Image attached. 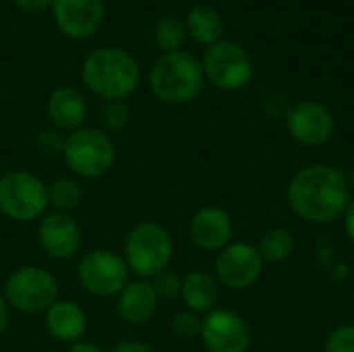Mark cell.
<instances>
[{"label":"cell","instance_id":"1","mask_svg":"<svg viewBox=\"0 0 354 352\" xmlns=\"http://www.w3.org/2000/svg\"><path fill=\"white\" fill-rule=\"evenodd\" d=\"M346 174L330 164H309L297 170L288 183L286 199L290 210L315 226L340 220L353 201Z\"/></svg>","mask_w":354,"mask_h":352},{"label":"cell","instance_id":"2","mask_svg":"<svg viewBox=\"0 0 354 352\" xmlns=\"http://www.w3.org/2000/svg\"><path fill=\"white\" fill-rule=\"evenodd\" d=\"M81 75L87 89L93 95L102 98L104 102L108 100L124 102L129 95L135 93L141 81L139 62L133 58V54L120 48L93 50L85 58Z\"/></svg>","mask_w":354,"mask_h":352},{"label":"cell","instance_id":"3","mask_svg":"<svg viewBox=\"0 0 354 352\" xmlns=\"http://www.w3.org/2000/svg\"><path fill=\"white\" fill-rule=\"evenodd\" d=\"M205 75L201 60L185 50L162 54L149 73L151 93L168 106L191 104L203 89Z\"/></svg>","mask_w":354,"mask_h":352},{"label":"cell","instance_id":"4","mask_svg":"<svg viewBox=\"0 0 354 352\" xmlns=\"http://www.w3.org/2000/svg\"><path fill=\"white\" fill-rule=\"evenodd\" d=\"M172 255V234L160 222H139L124 237L122 259L129 266L131 274L141 280H151L160 272L168 270Z\"/></svg>","mask_w":354,"mask_h":352},{"label":"cell","instance_id":"5","mask_svg":"<svg viewBox=\"0 0 354 352\" xmlns=\"http://www.w3.org/2000/svg\"><path fill=\"white\" fill-rule=\"evenodd\" d=\"M62 158L75 176L93 180L110 172L116 162V147L102 129L81 127L66 135Z\"/></svg>","mask_w":354,"mask_h":352},{"label":"cell","instance_id":"6","mask_svg":"<svg viewBox=\"0 0 354 352\" xmlns=\"http://www.w3.org/2000/svg\"><path fill=\"white\" fill-rule=\"evenodd\" d=\"M0 212L19 224L39 220L48 212V185L27 170L0 176Z\"/></svg>","mask_w":354,"mask_h":352},{"label":"cell","instance_id":"7","mask_svg":"<svg viewBox=\"0 0 354 352\" xmlns=\"http://www.w3.org/2000/svg\"><path fill=\"white\" fill-rule=\"evenodd\" d=\"M2 297L19 313L44 315L58 301V282L39 266H21L6 278Z\"/></svg>","mask_w":354,"mask_h":352},{"label":"cell","instance_id":"8","mask_svg":"<svg viewBox=\"0 0 354 352\" xmlns=\"http://www.w3.org/2000/svg\"><path fill=\"white\" fill-rule=\"evenodd\" d=\"M201 66L205 79L222 91H239L247 87L255 73L249 52L241 44L228 39H220L218 44L209 46Z\"/></svg>","mask_w":354,"mask_h":352},{"label":"cell","instance_id":"9","mask_svg":"<svg viewBox=\"0 0 354 352\" xmlns=\"http://www.w3.org/2000/svg\"><path fill=\"white\" fill-rule=\"evenodd\" d=\"M79 284L93 297H118L131 282V270L122 255L110 249H93L85 253L77 266Z\"/></svg>","mask_w":354,"mask_h":352},{"label":"cell","instance_id":"10","mask_svg":"<svg viewBox=\"0 0 354 352\" xmlns=\"http://www.w3.org/2000/svg\"><path fill=\"white\" fill-rule=\"evenodd\" d=\"M263 268L266 261L259 249L247 241H236L216 255L214 276L228 290H249L259 282Z\"/></svg>","mask_w":354,"mask_h":352},{"label":"cell","instance_id":"11","mask_svg":"<svg viewBox=\"0 0 354 352\" xmlns=\"http://www.w3.org/2000/svg\"><path fill=\"white\" fill-rule=\"evenodd\" d=\"M199 340L207 352H247L253 338L251 328L241 313L216 307L203 315Z\"/></svg>","mask_w":354,"mask_h":352},{"label":"cell","instance_id":"12","mask_svg":"<svg viewBox=\"0 0 354 352\" xmlns=\"http://www.w3.org/2000/svg\"><path fill=\"white\" fill-rule=\"evenodd\" d=\"M286 129L297 143L305 147H322L332 139L336 122L324 104L303 100L292 104L286 116Z\"/></svg>","mask_w":354,"mask_h":352},{"label":"cell","instance_id":"13","mask_svg":"<svg viewBox=\"0 0 354 352\" xmlns=\"http://www.w3.org/2000/svg\"><path fill=\"white\" fill-rule=\"evenodd\" d=\"M81 226L71 214L46 212L37 220V243L41 251L56 261L75 257L81 249Z\"/></svg>","mask_w":354,"mask_h":352},{"label":"cell","instance_id":"14","mask_svg":"<svg viewBox=\"0 0 354 352\" xmlns=\"http://www.w3.org/2000/svg\"><path fill=\"white\" fill-rule=\"evenodd\" d=\"M56 27L73 39H87L104 23V0H52L50 4Z\"/></svg>","mask_w":354,"mask_h":352},{"label":"cell","instance_id":"15","mask_svg":"<svg viewBox=\"0 0 354 352\" xmlns=\"http://www.w3.org/2000/svg\"><path fill=\"white\" fill-rule=\"evenodd\" d=\"M234 224L230 214L218 205L199 207L189 222V237L201 251L220 253L232 243Z\"/></svg>","mask_w":354,"mask_h":352},{"label":"cell","instance_id":"16","mask_svg":"<svg viewBox=\"0 0 354 352\" xmlns=\"http://www.w3.org/2000/svg\"><path fill=\"white\" fill-rule=\"evenodd\" d=\"M87 311L73 299H58L46 313H44V328L46 332L62 344H73L83 340L87 332Z\"/></svg>","mask_w":354,"mask_h":352},{"label":"cell","instance_id":"17","mask_svg":"<svg viewBox=\"0 0 354 352\" xmlns=\"http://www.w3.org/2000/svg\"><path fill=\"white\" fill-rule=\"evenodd\" d=\"M160 299L149 280H131L116 297V313L129 326L147 324L158 311Z\"/></svg>","mask_w":354,"mask_h":352},{"label":"cell","instance_id":"18","mask_svg":"<svg viewBox=\"0 0 354 352\" xmlns=\"http://www.w3.org/2000/svg\"><path fill=\"white\" fill-rule=\"evenodd\" d=\"M46 114H48L52 127H56L68 135L83 127V122L87 118V100L77 87L60 85L50 93V98L46 102Z\"/></svg>","mask_w":354,"mask_h":352},{"label":"cell","instance_id":"19","mask_svg":"<svg viewBox=\"0 0 354 352\" xmlns=\"http://www.w3.org/2000/svg\"><path fill=\"white\" fill-rule=\"evenodd\" d=\"M220 297V284L214 274L203 270H193L183 278L180 299L185 307L197 315H205L216 309Z\"/></svg>","mask_w":354,"mask_h":352},{"label":"cell","instance_id":"20","mask_svg":"<svg viewBox=\"0 0 354 352\" xmlns=\"http://www.w3.org/2000/svg\"><path fill=\"white\" fill-rule=\"evenodd\" d=\"M187 35H191L201 46H214L222 39L224 33V19L222 15L207 4L193 6L185 19Z\"/></svg>","mask_w":354,"mask_h":352},{"label":"cell","instance_id":"21","mask_svg":"<svg viewBox=\"0 0 354 352\" xmlns=\"http://www.w3.org/2000/svg\"><path fill=\"white\" fill-rule=\"evenodd\" d=\"M295 247H297L295 234L284 226L266 230L257 245L266 263H282V261L290 259L295 253Z\"/></svg>","mask_w":354,"mask_h":352},{"label":"cell","instance_id":"22","mask_svg":"<svg viewBox=\"0 0 354 352\" xmlns=\"http://www.w3.org/2000/svg\"><path fill=\"white\" fill-rule=\"evenodd\" d=\"M83 201V187L77 178L60 176L48 185V210L71 214Z\"/></svg>","mask_w":354,"mask_h":352},{"label":"cell","instance_id":"23","mask_svg":"<svg viewBox=\"0 0 354 352\" xmlns=\"http://www.w3.org/2000/svg\"><path fill=\"white\" fill-rule=\"evenodd\" d=\"M185 37H187V27H185V21H180L178 17L164 15L156 21L153 41L164 54H172V52L183 50Z\"/></svg>","mask_w":354,"mask_h":352},{"label":"cell","instance_id":"24","mask_svg":"<svg viewBox=\"0 0 354 352\" xmlns=\"http://www.w3.org/2000/svg\"><path fill=\"white\" fill-rule=\"evenodd\" d=\"M131 112L129 106L122 100H108L100 106L97 110V120H100V129L108 135L122 131L129 124Z\"/></svg>","mask_w":354,"mask_h":352},{"label":"cell","instance_id":"25","mask_svg":"<svg viewBox=\"0 0 354 352\" xmlns=\"http://www.w3.org/2000/svg\"><path fill=\"white\" fill-rule=\"evenodd\" d=\"M201 315L185 309V311H178L174 313L172 322H170V328L172 332L183 338V340H193V338H199V332H201Z\"/></svg>","mask_w":354,"mask_h":352},{"label":"cell","instance_id":"26","mask_svg":"<svg viewBox=\"0 0 354 352\" xmlns=\"http://www.w3.org/2000/svg\"><path fill=\"white\" fill-rule=\"evenodd\" d=\"M149 282H151V286H153V290H156V295H158L160 301H176L180 297L183 280L174 272H170V270L160 272Z\"/></svg>","mask_w":354,"mask_h":352},{"label":"cell","instance_id":"27","mask_svg":"<svg viewBox=\"0 0 354 352\" xmlns=\"http://www.w3.org/2000/svg\"><path fill=\"white\" fill-rule=\"evenodd\" d=\"M64 143H66V133L56 127H46L35 135V145L46 156H58V154L62 156Z\"/></svg>","mask_w":354,"mask_h":352},{"label":"cell","instance_id":"28","mask_svg":"<svg viewBox=\"0 0 354 352\" xmlns=\"http://www.w3.org/2000/svg\"><path fill=\"white\" fill-rule=\"evenodd\" d=\"M324 352H354V326H338L330 332Z\"/></svg>","mask_w":354,"mask_h":352},{"label":"cell","instance_id":"29","mask_svg":"<svg viewBox=\"0 0 354 352\" xmlns=\"http://www.w3.org/2000/svg\"><path fill=\"white\" fill-rule=\"evenodd\" d=\"M263 112L270 116V118H276V120H286L288 112H290V102L286 95L282 93H270L263 98Z\"/></svg>","mask_w":354,"mask_h":352},{"label":"cell","instance_id":"30","mask_svg":"<svg viewBox=\"0 0 354 352\" xmlns=\"http://www.w3.org/2000/svg\"><path fill=\"white\" fill-rule=\"evenodd\" d=\"M12 2L23 15H41L52 4V0H12Z\"/></svg>","mask_w":354,"mask_h":352},{"label":"cell","instance_id":"31","mask_svg":"<svg viewBox=\"0 0 354 352\" xmlns=\"http://www.w3.org/2000/svg\"><path fill=\"white\" fill-rule=\"evenodd\" d=\"M106 352H156L149 344L145 342H139V340H124V342H118L114 344L110 351Z\"/></svg>","mask_w":354,"mask_h":352},{"label":"cell","instance_id":"32","mask_svg":"<svg viewBox=\"0 0 354 352\" xmlns=\"http://www.w3.org/2000/svg\"><path fill=\"white\" fill-rule=\"evenodd\" d=\"M342 220H344V232H346V237H348L351 245L354 247V199L348 203V207H346V212H344Z\"/></svg>","mask_w":354,"mask_h":352},{"label":"cell","instance_id":"33","mask_svg":"<svg viewBox=\"0 0 354 352\" xmlns=\"http://www.w3.org/2000/svg\"><path fill=\"white\" fill-rule=\"evenodd\" d=\"M66 352H104L102 351V346L100 344H95V342H91V340H77V342H73V344H68V349Z\"/></svg>","mask_w":354,"mask_h":352},{"label":"cell","instance_id":"34","mask_svg":"<svg viewBox=\"0 0 354 352\" xmlns=\"http://www.w3.org/2000/svg\"><path fill=\"white\" fill-rule=\"evenodd\" d=\"M10 305L6 303V299L0 295V336L6 332V328H8V324H10Z\"/></svg>","mask_w":354,"mask_h":352},{"label":"cell","instance_id":"35","mask_svg":"<svg viewBox=\"0 0 354 352\" xmlns=\"http://www.w3.org/2000/svg\"><path fill=\"white\" fill-rule=\"evenodd\" d=\"M348 183H351V187H354V166L351 168V174H348Z\"/></svg>","mask_w":354,"mask_h":352}]
</instances>
